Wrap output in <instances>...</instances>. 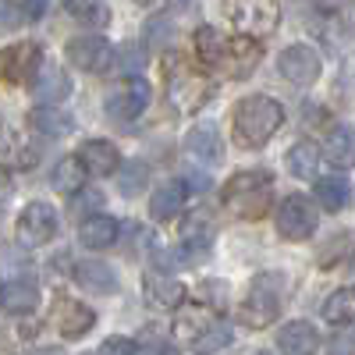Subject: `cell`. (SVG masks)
<instances>
[{
    "mask_svg": "<svg viewBox=\"0 0 355 355\" xmlns=\"http://www.w3.org/2000/svg\"><path fill=\"white\" fill-rule=\"evenodd\" d=\"M33 93H36L40 107H50L57 100H64L71 93V82H68L64 68L53 64V61H43L40 71H36V78H33Z\"/></svg>",
    "mask_w": 355,
    "mask_h": 355,
    "instance_id": "cell-15",
    "label": "cell"
},
{
    "mask_svg": "<svg viewBox=\"0 0 355 355\" xmlns=\"http://www.w3.org/2000/svg\"><path fill=\"white\" fill-rule=\"evenodd\" d=\"M277 348H281V355H316L320 352V334H316L313 323L291 320L277 331Z\"/></svg>",
    "mask_w": 355,
    "mask_h": 355,
    "instance_id": "cell-14",
    "label": "cell"
},
{
    "mask_svg": "<svg viewBox=\"0 0 355 355\" xmlns=\"http://www.w3.org/2000/svg\"><path fill=\"white\" fill-rule=\"evenodd\" d=\"M64 11H68L75 21H82L85 28H103V25L110 21V8L100 4V0H68Z\"/></svg>",
    "mask_w": 355,
    "mask_h": 355,
    "instance_id": "cell-28",
    "label": "cell"
},
{
    "mask_svg": "<svg viewBox=\"0 0 355 355\" xmlns=\"http://www.w3.org/2000/svg\"><path fill=\"white\" fill-rule=\"evenodd\" d=\"M78 199H71V214H85V210H100V192H75Z\"/></svg>",
    "mask_w": 355,
    "mask_h": 355,
    "instance_id": "cell-36",
    "label": "cell"
},
{
    "mask_svg": "<svg viewBox=\"0 0 355 355\" xmlns=\"http://www.w3.org/2000/svg\"><path fill=\"white\" fill-rule=\"evenodd\" d=\"M117 64H121V71L128 75V71H139L142 64H146V57H142V50L139 46H121V61H117Z\"/></svg>",
    "mask_w": 355,
    "mask_h": 355,
    "instance_id": "cell-35",
    "label": "cell"
},
{
    "mask_svg": "<svg viewBox=\"0 0 355 355\" xmlns=\"http://www.w3.org/2000/svg\"><path fill=\"white\" fill-rule=\"evenodd\" d=\"M36 164V150H28L25 139L18 135V128L0 125V167H18L28 171Z\"/></svg>",
    "mask_w": 355,
    "mask_h": 355,
    "instance_id": "cell-20",
    "label": "cell"
},
{
    "mask_svg": "<svg viewBox=\"0 0 355 355\" xmlns=\"http://www.w3.org/2000/svg\"><path fill=\"white\" fill-rule=\"evenodd\" d=\"M327 157L338 160V164H348L352 160V128H334L331 139H327Z\"/></svg>",
    "mask_w": 355,
    "mask_h": 355,
    "instance_id": "cell-32",
    "label": "cell"
},
{
    "mask_svg": "<svg viewBox=\"0 0 355 355\" xmlns=\"http://www.w3.org/2000/svg\"><path fill=\"white\" fill-rule=\"evenodd\" d=\"M146 178H150L146 164H128V167H125V174L117 178V185H121V192H125V196H132V192H139V189L146 185Z\"/></svg>",
    "mask_w": 355,
    "mask_h": 355,
    "instance_id": "cell-33",
    "label": "cell"
},
{
    "mask_svg": "<svg viewBox=\"0 0 355 355\" xmlns=\"http://www.w3.org/2000/svg\"><path fill=\"white\" fill-rule=\"evenodd\" d=\"M96 355H135V341L114 334V338H107V341L96 348Z\"/></svg>",
    "mask_w": 355,
    "mask_h": 355,
    "instance_id": "cell-34",
    "label": "cell"
},
{
    "mask_svg": "<svg viewBox=\"0 0 355 355\" xmlns=\"http://www.w3.org/2000/svg\"><path fill=\"white\" fill-rule=\"evenodd\" d=\"M316 224H320V214H316V202L309 196H284L281 199V206H277V231H281V239L306 242V239H313Z\"/></svg>",
    "mask_w": 355,
    "mask_h": 355,
    "instance_id": "cell-4",
    "label": "cell"
},
{
    "mask_svg": "<svg viewBox=\"0 0 355 355\" xmlns=\"http://www.w3.org/2000/svg\"><path fill=\"white\" fill-rule=\"evenodd\" d=\"M231 345V327L224 320H214L210 327H206L196 341H192V352L196 355H214V352H220V348H227Z\"/></svg>",
    "mask_w": 355,
    "mask_h": 355,
    "instance_id": "cell-31",
    "label": "cell"
},
{
    "mask_svg": "<svg viewBox=\"0 0 355 355\" xmlns=\"http://www.w3.org/2000/svg\"><path fill=\"white\" fill-rule=\"evenodd\" d=\"M64 57H68V64H75L78 71L100 75V71H107L114 64V46L103 36H78V40H68Z\"/></svg>",
    "mask_w": 355,
    "mask_h": 355,
    "instance_id": "cell-8",
    "label": "cell"
},
{
    "mask_svg": "<svg viewBox=\"0 0 355 355\" xmlns=\"http://www.w3.org/2000/svg\"><path fill=\"white\" fill-rule=\"evenodd\" d=\"M220 11L234 28H239V36H245V40L274 33V25L281 18L277 4H266V0H239V4H224Z\"/></svg>",
    "mask_w": 355,
    "mask_h": 355,
    "instance_id": "cell-5",
    "label": "cell"
},
{
    "mask_svg": "<svg viewBox=\"0 0 355 355\" xmlns=\"http://www.w3.org/2000/svg\"><path fill=\"white\" fill-rule=\"evenodd\" d=\"M277 71L291 82V85H313L323 71V61H320V53L306 43H291L281 50L277 57Z\"/></svg>",
    "mask_w": 355,
    "mask_h": 355,
    "instance_id": "cell-9",
    "label": "cell"
},
{
    "mask_svg": "<svg viewBox=\"0 0 355 355\" xmlns=\"http://www.w3.org/2000/svg\"><path fill=\"white\" fill-rule=\"evenodd\" d=\"M57 227H61V220H57V210L50 202H28L25 210L18 214V224H15V239L28 249H40L46 245Z\"/></svg>",
    "mask_w": 355,
    "mask_h": 355,
    "instance_id": "cell-6",
    "label": "cell"
},
{
    "mask_svg": "<svg viewBox=\"0 0 355 355\" xmlns=\"http://www.w3.org/2000/svg\"><path fill=\"white\" fill-rule=\"evenodd\" d=\"M259 355H270V352H259Z\"/></svg>",
    "mask_w": 355,
    "mask_h": 355,
    "instance_id": "cell-40",
    "label": "cell"
},
{
    "mask_svg": "<svg viewBox=\"0 0 355 355\" xmlns=\"http://www.w3.org/2000/svg\"><path fill=\"white\" fill-rule=\"evenodd\" d=\"M117 234H121V224H117L110 214H93V217H85L82 227H78V242L85 249H110L117 242Z\"/></svg>",
    "mask_w": 355,
    "mask_h": 355,
    "instance_id": "cell-17",
    "label": "cell"
},
{
    "mask_svg": "<svg viewBox=\"0 0 355 355\" xmlns=\"http://www.w3.org/2000/svg\"><path fill=\"white\" fill-rule=\"evenodd\" d=\"M150 82L146 78H132L128 85H121L117 93L107 100V114H114L117 121H135V117L150 107Z\"/></svg>",
    "mask_w": 355,
    "mask_h": 355,
    "instance_id": "cell-11",
    "label": "cell"
},
{
    "mask_svg": "<svg viewBox=\"0 0 355 355\" xmlns=\"http://www.w3.org/2000/svg\"><path fill=\"white\" fill-rule=\"evenodd\" d=\"M284 167L295 178H313L320 171V150H316L313 142H295L291 150L284 153Z\"/></svg>",
    "mask_w": 355,
    "mask_h": 355,
    "instance_id": "cell-27",
    "label": "cell"
},
{
    "mask_svg": "<svg viewBox=\"0 0 355 355\" xmlns=\"http://www.w3.org/2000/svg\"><path fill=\"white\" fill-rule=\"evenodd\" d=\"M185 199H189V192H185V182H178V178H171V182H164V185L153 192V199H150V217H153L157 224H164V220H174L178 214H182Z\"/></svg>",
    "mask_w": 355,
    "mask_h": 355,
    "instance_id": "cell-18",
    "label": "cell"
},
{
    "mask_svg": "<svg viewBox=\"0 0 355 355\" xmlns=\"http://www.w3.org/2000/svg\"><path fill=\"white\" fill-rule=\"evenodd\" d=\"M40 309V288L33 281H4L0 284V313L8 316H28Z\"/></svg>",
    "mask_w": 355,
    "mask_h": 355,
    "instance_id": "cell-13",
    "label": "cell"
},
{
    "mask_svg": "<svg viewBox=\"0 0 355 355\" xmlns=\"http://www.w3.org/2000/svg\"><path fill=\"white\" fill-rule=\"evenodd\" d=\"M214 320L217 316L210 309H182V316H178V323H174V334L182 338V341H196Z\"/></svg>",
    "mask_w": 355,
    "mask_h": 355,
    "instance_id": "cell-30",
    "label": "cell"
},
{
    "mask_svg": "<svg viewBox=\"0 0 355 355\" xmlns=\"http://www.w3.org/2000/svg\"><path fill=\"white\" fill-rule=\"evenodd\" d=\"M75 281L89 291H100V295H114L117 291V274L114 266L103 259H82L75 263Z\"/></svg>",
    "mask_w": 355,
    "mask_h": 355,
    "instance_id": "cell-19",
    "label": "cell"
},
{
    "mask_svg": "<svg viewBox=\"0 0 355 355\" xmlns=\"http://www.w3.org/2000/svg\"><path fill=\"white\" fill-rule=\"evenodd\" d=\"M256 61H259V43L256 40H245V36H234V40H227L224 43V57H220V68L227 71V75H249L252 68H256Z\"/></svg>",
    "mask_w": 355,
    "mask_h": 355,
    "instance_id": "cell-16",
    "label": "cell"
},
{
    "mask_svg": "<svg viewBox=\"0 0 355 355\" xmlns=\"http://www.w3.org/2000/svg\"><path fill=\"white\" fill-rule=\"evenodd\" d=\"M33 355H64V352H57V348H40V352H33Z\"/></svg>",
    "mask_w": 355,
    "mask_h": 355,
    "instance_id": "cell-39",
    "label": "cell"
},
{
    "mask_svg": "<svg viewBox=\"0 0 355 355\" xmlns=\"http://www.w3.org/2000/svg\"><path fill=\"white\" fill-rule=\"evenodd\" d=\"M21 18V8H11V4H0V21L4 25H11V21H18Z\"/></svg>",
    "mask_w": 355,
    "mask_h": 355,
    "instance_id": "cell-38",
    "label": "cell"
},
{
    "mask_svg": "<svg viewBox=\"0 0 355 355\" xmlns=\"http://www.w3.org/2000/svg\"><path fill=\"white\" fill-rule=\"evenodd\" d=\"M11 189H15V182H11V174L0 167V206H4L8 199H11Z\"/></svg>",
    "mask_w": 355,
    "mask_h": 355,
    "instance_id": "cell-37",
    "label": "cell"
},
{
    "mask_svg": "<svg viewBox=\"0 0 355 355\" xmlns=\"http://www.w3.org/2000/svg\"><path fill=\"white\" fill-rule=\"evenodd\" d=\"M40 64H43V50L36 43H28V40L0 50V78H4L8 85H33Z\"/></svg>",
    "mask_w": 355,
    "mask_h": 355,
    "instance_id": "cell-7",
    "label": "cell"
},
{
    "mask_svg": "<svg viewBox=\"0 0 355 355\" xmlns=\"http://www.w3.org/2000/svg\"><path fill=\"white\" fill-rule=\"evenodd\" d=\"M270 199H274V174L259 171V167L231 174L220 189V202L234 217H249V220H256L270 210Z\"/></svg>",
    "mask_w": 355,
    "mask_h": 355,
    "instance_id": "cell-2",
    "label": "cell"
},
{
    "mask_svg": "<svg viewBox=\"0 0 355 355\" xmlns=\"http://www.w3.org/2000/svg\"><path fill=\"white\" fill-rule=\"evenodd\" d=\"M75 160L82 164L85 174H96V178H107V174H117L121 171V153H117V146L107 142V139H89L78 146Z\"/></svg>",
    "mask_w": 355,
    "mask_h": 355,
    "instance_id": "cell-10",
    "label": "cell"
},
{
    "mask_svg": "<svg viewBox=\"0 0 355 355\" xmlns=\"http://www.w3.org/2000/svg\"><path fill=\"white\" fill-rule=\"evenodd\" d=\"M192 43H196V57H199L206 68H220V57H224V43L227 40L217 33L214 25H199Z\"/></svg>",
    "mask_w": 355,
    "mask_h": 355,
    "instance_id": "cell-24",
    "label": "cell"
},
{
    "mask_svg": "<svg viewBox=\"0 0 355 355\" xmlns=\"http://www.w3.org/2000/svg\"><path fill=\"white\" fill-rule=\"evenodd\" d=\"M281 313V288L274 277H256L245 291V299L239 306V320L245 323L249 331H263V327H270V323L277 320Z\"/></svg>",
    "mask_w": 355,
    "mask_h": 355,
    "instance_id": "cell-3",
    "label": "cell"
},
{
    "mask_svg": "<svg viewBox=\"0 0 355 355\" xmlns=\"http://www.w3.org/2000/svg\"><path fill=\"white\" fill-rule=\"evenodd\" d=\"M234 139L245 150H259L263 142H270L274 132L284 125V107L274 100V96H263V93H252L245 100L234 103Z\"/></svg>",
    "mask_w": 355,
    "mask_h": 355,
    "instance_id": "cell-1",
    "label": "cell"
},
{
    "mask_svg": "<svg viewBox=\"0 0 355 355\" xmlns=\"http://www.w3.org/2000/svg\"><path fill=\"white\" fill-rule=\"evenodd\" d=\"M28 125H33L40 135H50V139H61V135H71L75 132V117L57 110V107H36L28 114Z\"/></svg>",
    "mask_w": 355,
    "mask_h": 355,
    "instance_id": "cell-23",
    "label": "cell"
},
{
    "mask_svg": "<svg viewBox=\"0 0 355 355\" xmlns=\"http://www.w3.org/2000/svg\"><path fill=\"white\" fill-rule=\"evenodd\" d=\"M316 199H320V206H323L327 214L345 210V206H348V182H345L341 174L320 178V182H316Z\"/></svg>",
    "mask_w": 355,
    "mask_h": 355,
    "instance_id": "cell-26",
    "label": "cell"
},
{
    "mask_svg": "<svg viewBox=\"0 0 355 355\" xmlns=\"http://www.w3.org/2000/svg\"><path fill=\"white\" fill-rule=\"evenodd\" d=\"M185 284L182 281H174V277H167V274H157V270H150L142 277V299H146V306L150 309H178L185 302Z\"/></svg>",
    "mask_w": 355,
    "mask_h": 355,
    "instance_id": "cell-12",
    "label": "cell"
},
{
    "mask_svg": "<svg viewBox=\"0 0 355 355\" xmlns=\"http://www.w3.org/2000/svg\"><path fill=\"white\" fill-rule=\"evenodd\" d=\"M96 313L85 302H61V313H57V334L61 338H82L93 331Z\"/></svg>",
    "mask_w": 355,
    "mask_h": 355,
    "instance_id": "cell-21",
    "label": "cell"
},
{
    "mask_svg": "<svg viewBox=\"0 0 355 355\" xmlns=\"http://www.w3.org/2000/svg\"><path fill=\"white\" fill-rule=\"evenodd\" d=\"M50 185L61 192V196H75V192H82V185H85V171H82V164H78L75 157L57 160V167L50 171Z\"/></svg>",
    "mask_w": 355,
    "mask_h": 355,
    "instance_id": "cell-25",
    "label": "cell"
},
{
    "mask_svg": "<svg viewBox=\"0 0 355 355\" xmlns=\"http://www.w3.org/2000/svg\"><path fill=\"white\" fill-rule=\"evenodd\" d=\"M189 153L199 157L202 164H220L224 160V142H220V132L214 125H196L185 139Z\"/></svg>",
    "mask_w": 355,
    "mask_h": 355,
    "instance_id": "cell-22",
    "label": "cell"
},
{
    "mask_svg": "<svg viewBox=\"0 0 355 355\" xmlns=\"http://www.w3.org/2000/svg\"><path fill=\"white\" fill-rule=\"evenodd\" d=\"M352 316H355V295H352V288H338L323 302V320L334 323V327H345V323H352Z\"/></svg>",
    "mask_w": 355,
    "mask_h": 355,
    "instance_id": "cell-29",
    "label": "cell"
}]
</instances>
